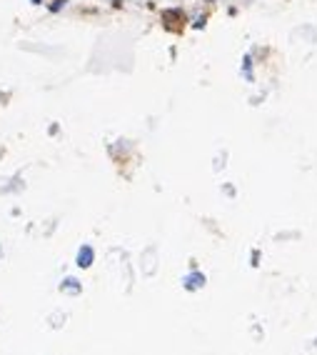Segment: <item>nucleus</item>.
<instances>
[{"label": "nucleus", "instance_id": "3", "mask_svg": "<svg viewBox=\"0 0 317 355\" xmlns=\"http://www.w3.org/2000/svg\"><path fill=\"white\" fill-rule=\"evenodd\" d=\"M33 3H40V0H33Z\"/></svg>", "mask_w": 317, "mask_h": 355}, {"label": "nucleus", "instance_id": "2", "mask_svg": "<svg viewBox=\"0 0 317 355\" xmlns=\"http://www.w3.org/2000/svg\"><path fill=\"white\" fill-rule=\"evenodd\" d=\"M63 5H65V0H55V3H53V5H50V10H60V8H63Z\"/></svg>", "mask_w": 317, "mask_h": 355}, {"label": "nucleus", "instance_id": "1", "mask_svg": "<svg viewBox=\"0 0 317 355\" xmlns=\"http://www.w3.org/2000/svg\"><path fill=\"white\" fill-rule=\"evenodd\" d=\"M90 263H93V250L85 245V248H80V253H77V265H80V268H88Z\"/></svg>", "mask_w": 317, "mask_h": 355}]
</instances>
